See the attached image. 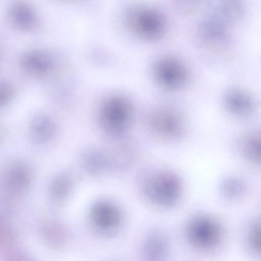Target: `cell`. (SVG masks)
<instances>
[{
    "instance_id": "6",
    "label": "cell",
    "mask_w": 261,
    "mask_h": 261,
    "mask_svg": "<svg viewBox=\"0 0 261 261\" xmlns=\"http://www.w3.org/2000/svg\"><path fill=\"white\" fill-rule=\"evenodd\" d=\"M20 66L24 72L34 77H41L52 69L54 62L47 53L32 50L24 53L20 57Z\"/></svg>"
},
{
    "instance_id": "4",
    "label": "cell",
    "mask_w": 261,
    "mask_h": 261,
    "mask_svg": "<svg viewBox=\"0 0 261 261\" xmlns=\"http://www.w3.org/2000/svg\"><path fill=\"white\" fill-rule=\"evenodd\" d=\"M148 127L154 137L163 141H177L184 137L188 124L184 116L176 110L168 107L153 111L148 119Z\"/></svg>"
},
{
    "instance_id": "11",
    "label": "cell",
    "mask_w": 261,
    "mask_h": 261,
    "mask_svg": "<svg viewBox=\"0 0 261 261\" xmlns=\"http://www.w3.org/2000/svg\"><path fill=\"white\" fill-rule=\"evenodd\" d=\"M227 24L219 16L205 20L201 25L203 37L211 42L223 43L227 38Z\"/></svg>"
},
{
    "instance_id": "8",
    "label": "cell",
    "mask_w": 261,
    "mask_h": 261,
    "mask_svg": "<svg viewBox=\"0 0 261 261\" xmlns=\"http://www.w3.org/2000/svg\"><path fill=\"white\" fill-rule=\"evenodd\" d=\"M224 101L228 110L238 116L248 115L256 108V102L252 97L246 92L238 89L229 90L225 95Z\"/></svg>"
},
{
    "instance_id": "16",
    "label": "cell",
    "mask_w": 261,
    "mask_h": 261,
    "mask_svg": "<svg viewBox=\"0 0 261 261\" xmlns=\"http://www.w3.org/2000/svg\"><path fill=\"white\" fill-rule=\"evenodd\" d=\"M243 8L237 1H224L219 6L218 15L227 24L236 21L241 15Z\"/></svg>"
},
{
    "instance_id": "17",
    "label": "cell",
    "mask_w": 261,
    "mask_h": 261,
    "mask_svg": "<svg viewBox=\"0 0 261 261\" xmlns=\"http://www.w3.org/2000/svg\"><path fill=\"white\" fill-rule=\"evenodd\" d=\"M72 184L68 177L60 176L56 178L51 187V194L54 198L61 199L66 197L71 189Z\"/></svg>"
},
{
    "instance_id": "18",
    "label": "cell",
    "mask_w": 261,
    "mask_h": 261,
    "mask_svg": "<svg viewBox=\"0 0 261 261\" xmlns=\"http://www.w3.org/2000/svg\"><path fill=\"white\" fill-rule=\"evenodd\" d=\"M0 90L1 103L5 105L12 97L14 91L11 86L6 82L1 83Z\"/></svg>"
},
{
    "instance_id": "2",
    "label": "cell",
    "mask_w": 261,
    "mask_h": 261,
    "mask_svg": "<svg viewBox=\"0 0 261 261\" xmlns=\"http://www.w3.org/2000/svg\"><path fill=\"white\" fill-rule=\"evenodd\" d=\"M125 21L133 34L145 40H156L165 32L164 17L159 11L153 8L146 6L133 7L126 13Z\"/></svg>"
},
{
    "instance_id": "5",
    "label": "cell",
    "mask_w": 261,
    "mask_h": 261,
    "mask_svg": "<svg viewBox=\"0 0 261 261\" xmlns=\"http://www.w3.org/2000/svg\"><path fill=\"white\" fill-rule=\"evenodd\" d=\"M153 75L157 83L169 90L184 86L188 79V72L180 61L171 56L162 57L153 66Z\"/></svg>"
},
{
    "instance_id": "1",
    "label": "cell",
    "mask_w": 261,
    "mask_h": 261,
    "mask_svg": "<svg viewBox=\"0 0 261 261\" xmlns=\"http://www.w3.org/2000/svg\"><path fill=\"white\" fill-rule=\"evenodd\" d=\"M142 196L152 203L169 206L176 203L182 193V185L176 174L167 169H149L138 179Z\"/></svg>"
},
{
    "instance_id": "12",
    "label": "cell",
    "mask_w": 261,
    "mask_h": 261,
    "mask_svg": "<svg viewBox=\"0 0 261 261\" xmlns=\"http://www.w3.org/2000/svg\"><path fill=\"white\" fill-rule=\"evenodd\" d=\"M55 132V125L48 116L39 115L32 120L30 133L33 139L39 142H44L53 137Z\"/></svg>"
},
{
    "instance_id": "9",
    "label": "cell",
    "mask_w": 261,
    "mask_h": 261,
    "mask_svg": "<svg viewBox=\"0 0 261 261\" xmlns=\"http://www.w3.org/2000/svg\"><path fill=\"white\" fill-rule=\"evenodd\" d=\"M92 217L96 224L106 229L115 228L120 220V214L116 206L108 202H100L93 207Z\"/></svg>"
},
{
    "instance_id": "14",
    "label": "cell",
    "mask_w": 261,
    "mask_h": 261,
    "mask_svg": "<svg viewBox=\"0 0 261 261\" xmlns=\"http://www.w3.org/2000/svg\"><path fill=\"white\" fill-rule=\"evenodd\" d=\"M9 187L14 191H20L25 188L30 181L29 173L27 169L16 166L10 169L7 176Z\"/></svg>"
},
{
    "instance_id": "15",
    "label": "cell",
    "mask_w": 261,
    "mask_h": 261,
    "mask_svg": "<svg viewBox=\"0 0 261 261\" xmlns=\"http://www.w3.org/2000/svg\"><path fill=\"white\" fill-rule=\"evenodd\" d=\"M245 189L244 181L237 177L226 178L220 186L221 193L226 198H233L242 196Z\"/></svg>"
},
{
    "instance_id": "13",
    "label": "cell",
    "mask_w": 261,
    "mask_h": 261,
    "mask_svg": "<svg viewBox=\"0 0 261 261\" xmlns=\"http://www.w3.org/2000/svg\"><path fill=\"white\" fill-rule=\"evenodd\" d=\"M166 249L164 237L160 233L154 232L145 242V255L150 261H160L165 256Z\"/></svg>"
},
{
    "instance_id": "10",
    "label": "cell",
    "mask_w": 261,
    "mask_h": 261,
    "mask_svg": "<svg viewBox=\"0 0 261 261\" xmlns=\"http://www.w3.org/2000/svg\"><path fill=\"white\" fill-rule=\"evenodd\" d=\"M239 153L245 159L261 164V130L249 133L241 137L237 143Z\"/></svg>"
},
{
    "instance_id": "7",
    "label": "cell",
    "mask_w": 261,
    "mask_h": 261,
    "mask_svg": "<svg viewBox=\"0 0 261 261\" xmlns=\"http://www.w3.org/2000/svg\"><path fill=\"white\" fill-rule=\"evenodd\" d=\"M8 18L10 24L15 29L28 31L34 29L38 22L35 10L23 2L13 3L8 8Z\"/></svg>"
},
{
    "instance_id": "3",
    "label": "cell",
    "mask_w": 261,
    "mask_h": 261,
    "mask_svg": "<svg viewBox=\"0 0 261 261\" xmlns=\"http://www.w3.org/2000/svg\"><path fill=\"white\" fill-rule=\"evenodd\" d=\"M133 110L127 98L114 95L103 103L99 113L102 129L117 137H122L127 132L133 121Z\"/></svg>"
}]
</instances>
